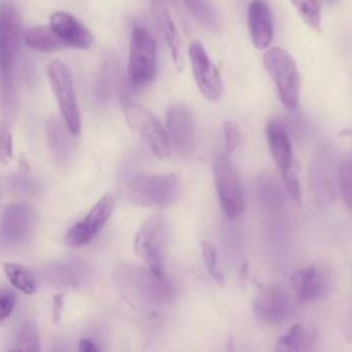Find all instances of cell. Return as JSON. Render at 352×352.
<instances>
[{
    "label": "cell",
    "instance_id": "cell-23",
    "mask_svg": "<svg viewBox=\"0 0 352 352\" xmlns=\"http://www.w3.org/2000/svg\"><path fill=\"white\" fill-rule=\"evenodd\" d=\"M151 10H153L155 23H157L158 29L161 30V33L170 50L175 65L177 66V69H182L183 60H182V52H180V38H179L176 25L173 22L166 6L164 4L162 0H153Z\"/></svg>",
    "mask_w": 352,
    "mask_h": 352
},
{
    "label": "cell",
    "instance_id": "cell-1",
    "mask_svg": "<svg viewBox=\"0 0 352 352\" xmlns=\"http://www.w3.org/2000/svg\"><path fill=\"white\" fill-rule=\"evenodd\" d=\"M117 287L129 298L146 305H164L173 297V290L165 275L153 272L147 265L120 263L114 270Z\"/></svg>",
    "mask_w": 352,
    "mask_h": 352
},
{
    "label": "cell",
    "instance_id": "cell-10",
    "mask_svg": "<svg viewBox=\"0 0 352 352\" xmlns=\"http://www.w3.org/2000/svg\"><path fill=\"white\" fill-rule=\"evenodd\" d=\"M333 282V272L326 264H311L290 276L298 302L307 304L323 298Z\"/></svg>",
    "mask_w": 352,
    "mask_h": 352
},
{
    "label": "cell",
    "instance_id": "cell-11",
    "mask_svg": "<svg viewBox=\"0 0 352 352\" xmlns=\"http://www.w3.org/2000/svg\"><path fill=\"white\" fill-rule=\"evenodd\" d=\"M188 56L201 94L209 100H219L223 94V81L204 45L199 41H192L188 47Z\"/></svg>",
    "mask_w": 352,
    "mask_h": 352
},
{
    "label": "cell",
    "instance_id": "cell-38",
    "mask_svg": "<svg viewBox=\"0 0 352 352\" xmlns=\"http://www.w3.org/2000/svg\"><path fill=\"white\" fill-rule=\"evenodd\" d=\"M78 349H80L81 352H96L99 348H98V345H95V342H94L92 340L81 338V340H80Z\"/></svg>",
    "mask_w": 352,
    "mask_h": 352
},
{
    "label": "cell",
    "instance_id": "cell-8",
    "mask_svg": "<svg viewBox=\"0 0 352 352\" xmlns=\"http://www.w3.org/2000/svg\"><path fill=\"white\" fill-rule=\"evenodd\" d=\"M128 125L135 131L150 147L155 158L164 160L169 154V142L166 131L161 122L144 106L128 102L122 107Z\"/></svg>",
    "mask_w": 352,
    "mask_h": 352
},
{
    "label": "cell",
    "instance_id": "cell-15",
    "mask_svg": "<svg viewBox=\"0 0 352 352\" xmlns=\"http://www.w3.org/2000/svg\"><path fill=\"white\" fill-rule=\"evenodd\" d=\"M34 226V210L26 202L10 204L0 217V238L7 243L25 241Z\"/></svg>",
    "mask_w": 352,
    "mask_h": 352
},
{
    "label": "cell",
    "instance_id": "cell-2",
    "mask_svg": "<svg viewBox=\"0 0 352 352\" xmlns=\"http://www.w3.org/2000/svg\"><path fill=\"white\" fill-rule=\"evenodd\" d=\"M180 183L176 175H138L125 186V198L142 208H168L179 197Z\"/></svg>",
    "mask_w": 352,
    "mask_h": 352
},
{
    "label": "cell",
    "instance_id": "cell-19",
    "mask_svg": "<svg viewBox=\"0 0 352 352\" xmlns=\"http://www.w3.org/2000/svg\"><path fill=\"white\" fill-rule=\"evenodd\" d=\"M41 279L54 287H74L85 278V267L77 260H62L40 270Z\"/></svg>",
    "mask_w": 352,
    "mask_h": 352
},
{
    "label": "cell",
    "instance_id": "cell-24",
    "mask_svg": "<svg viewBox=\"0 0 352 352\" xmlns=\"http://www.w3.org/2000/svg\"><path fill=\"white\" fill-rule=\"evenodd\" d=\"M23 41L29 48L40 52H52L65 47L51 26H32L26 29Z\"/></svg>",
    "mask_w": 352,
    "mask_h": 352
},
{
    "label": "cell",
    "instance_id": "cell-6",
    "mask_svg": "<svg viewBox=\"0 0 352 352\" xmlns=\"http://www.w3.org/2000/svg\"><path fill=\"white\" fill-rule=\"evenodd\" d=\"M214 187L224 216L236 220L245 210L242 179L227 155H219L213 162Z\"/></svg>",
    "mask_w": 352,
    "mask_h": 352
},
{
    "label": "cell",
    "instance_id": "cell-28",
    "mask_svg": "<svg viewBox=\"0 0 352 352\" xmlns=\"http://www.w3.org/2000/svg\"><path fill=\"white\" fill-rule=\"evenodd\" d=\"M15 111V88L11 70H0V114L11 118Z\"/></svg>",
    "mask_w": 352,
    "mask_h": 352
},
{
    "label": "cell",
    "instance_id": "cell-12",
    "mask_svg": "<svg viewBox=\"0 0 352 352\" xmlns=\"http://www.w3.org/2000/svg\"><path fill=\"white\" fill-rule=\"evenodd\" d=\"M292 297L287 290L280 286H267L256 296L254 314L256 318L264 323H280L292 315Z\"/></svg>",
    "mask_w": 352,
    "mask_h": 352
},
{
    "label": "cell",
    "instance_id": "cell-9",
    "mask_svg": "<svg viewBox=\"0 0 352 352\" xmlns=\"http://www.w3.org/2000/svg\"><path fill=\"white\" fill-rule=\"evenodd\" d=\"M114 205L116 199L113 194H104L84 216V219H81L67 231L66 243L73 248H80L91 242L110 219Z\"/></svg>",
    "mask_w": 352,
    "mask_h": 352
},
{
    "label": "cell",
    "instance_id": "cell-18",
    "mask_svg": "<svg viewBox=\"0 0 352 352\" xmlns=\"http://www.w3.org/2000/svg\"><path fill=\"white\" fill-rule=\"evenodd\" d=\"M248 26L252 43L258 50L270 47L274 38L272 14L264 0H253L248 7Z\"/></svg>",
    "mask_w": 352,
    "mask_h": 352
},
{
    "label": "cell",
    "instance_id": "cell-16",
    "mask_svg": "<svg viewBox=\"0 0 352 352\" xmlns=\"http://www.w3.org/2000/svg\"><path fill=\"white\" fill-rule=\"evenodd\" d=\"M336 179L329 153L324 148H319L309 166L311 190L318 204H329L336 198Z\"/></svg>",
    "mask_w": 352,
    "mask_h": 352
},
{
    "label": "cell",
    "instance_id": "cell-4",
    "mask_svg": "<svg viewBox=\"0 0 352 352\" xmlns=\"http://www.w3.org/2000/svg\"><path fill=\"white\" fill-rule=\"evenodd\" d=\"M168 243V223L162 214L150 216L138 230L133 248L136 254L155 274L164 275V261Z\"/></svg>",
    "mask_w": 352,
    "mask_h": 352
},
{
    "label": "cell",
    "instance_id": "cell-13",
    "mask_svg": "<svg viewBox=\"0 0 352 352\" xmlns=\"http://www.w3.org/2000/svg\"><path fill=\"white\" fill-rule=\"evenodd\" d=\"M21 43V18L15 7H0V70H11Z\"/></svg>",
    "mask_w": 352,
    "mask_h": 352
},
{
    "label": "cell",
    "instance_id": "cell-29",
    "mask_svg": "<svg viewBox=\"0 0 352 352\" xmlns=\"http://www.w3.org/2000/svg\"><path fill=\"white\" fill-rule=\"evenodd\" d=\"M338 188L342 202L348 212L352 213V148L348 158H344L338 166Z\"/></svg>",
    "mask_w": 352,
    "mask_h": 352
},
{
    "label": "cell",
    "instance_id": "cell-25",
    "mask_svg": "<svg viewBox=\"0 0 352 352\" xmlns=\"http://www.w3.org/2000/svg\"><path fill=\"white\" fill-rule=\"evenodd\" d=\"M118 81H120V70H118V63L117 60L110 56L104 59L99 76H98V82H96V96L100 100H109L114 91L118 88Z\"/></svg>",
    "mask_w": 352,
    "mask_h": 352
},
{
    "label": "cell",
    "instance_id": "cell-26",
    "mask_svg": "<svg viewBox=\"0 0 352 352\" xmlns=\"http://www.w3.org/2000/svg\"><path fill=\"white\" fill-rule=\"evenodd\" d=\"M4 274L8 282L21 290L25 294H33L36 292V279L34 275L22 264L18 263H6Z\"/></svg>",
    "mask_w": 352,
    "mask_h": 352
},
{
    "label": "cell",
    "instance_id": "cell-22",
    "mask_svg": "<svg viewBox=\"0 0 352 352\" xmlns=\"http://www.w3.org/2000/svg\"><path fill=\"white\" fill-rule=\"evenodd\" d=\"M319 337V330L315 324L308 323H296L292 329L283 334L276 345V351L282 352H300L309 351L315 345Z\"/></svg>",
    "mask_w": 352,
    "mask_h": 352
},
{
    "label": "cell",
    "instance_id": "cell-14",
    "mask_svg": "<svg viewBox=\"0 0 352 352\" xmlns=\"http://www.w3.org/2000/svg\"><path fill=\"white\" fill-rule=\"evenodd\" d=\"M166 136L169 146L180 155L188 157L194 150V122L190 111L175 104L166 111Z\"/></svg>",
    "mask_w": 352,
    "mask_h": 352
},
{
    "label": "cell",
    "instance_id": "cell-30",
    "mask_svg": "<svg viewBox=\"0 0 352 352\" xmlns=\"http://www.w3.org/2000/svg\"><path fill=\"white\" fill-rule=\"evenodd\" d=\"M188 11L202 23L209 28L217 26V16L214 10L206 0H183Z\"/></svg>",
    "mask_w": 352,
    "mask_h": 352
},
{
    "label": "cell",
    "instance_id": "cell-35",
    "mask_svg": "<svg viewBox=\"0 0 352 352\" xmlns=\"http://www.w3.org/2000/svg\"><path fill=\"white\" fill-rule=\"evenodd\" d=\"M224 135V150L227 154H231L241 143V132L232 121H226L223 125Z\"/></svg>",
    "mask_w": 352,
    "mask_h": 352
},
{
    "label": "cell",
    "instance_id": "cell-32",
    "mask_svg": "<svg viewBox=\"0 0 352 352\" xmlns=\"http://www.w3.org/2000/svg\"><path fill=\"white\" fill-rule=\"evenodd\" d=\"M201 253L206 265V270L209 272V275L217 280L219 283H223V272L220 270L219 265V258H217V253L216 249L208 242V241H202L201 242Z\"/></svg>",
    "mask_w": 352,
    "mask_h": 352
},
{
    "label": "cell",
    "instance_id": "cell-20",
    "mask_svg": "<svg viewBox=\"0 0 352 352\" xmlns=\"http://www.w3.org/2000/svg\"><path fill=\"white\" fill-rule=\"evenodd\" d=\"M267 142L270 147L271 157L280 172L286 175L290 169L294 168L293 164V148L285 126L278 121H271L267 125Z\"/></svg>",
    "mask_w": 352,
    "mask_h": 352
},
{
    "label": "cell",
    "instance_id": "cell-3",
    "mask_svg": "<svg viewBox=\"0 0 352 352\" xmlns=\"http://www.w3.org/2000/svg\"><path fill=\"white\" fill-rule=\"evenodd\" d=\"M264 66L271 76L278 98L287 110L298 104L301 80L293 56L283 48L272 47L264 54Z\"/></svg>",
    "mask_w": 352,
    "mask_h": 352
},
{
    "label": "cell",
    "instance_id": "cell-21",
    "mask_svg": "<svg viewBox=\"0 0 352 352\" xmlns=\"http://www.w3.org/2000/svg\"><path fill=\"white\" fill-rule=\"evenodd\" d=\"M72 132L66 126L63 120L58 117H50L45 122V138L48 147L60 165H66L73 154V140Z\"/></svg>",
    "mask_w": 352,
    "mask_h": 352
},
{
    "label": "cell",
    "instance_id": "cell-27",
    "mask_svg": "<svg viewBox=\"0 0 352 352\" xmlns=\"http://www.w3.org/2000/svg\"><path fill=\"white\" fill-rule=\"evenodd\" d=\"M304 23L316 32L322 28V3L320 0H290Z\"/></svg>",
    "mask_w": 352,
    "mask_h": 352
},
{
    "label": "cell",
    "instance_id": "cell-33",
    "mask_svg": "<svg viewBox=\"0 0 352 352\" xmlns=\"http://www.w3.org/2000/svg\"><path fill=\"white\" fill-rule=\"evenodd\" d=\"M16 304V294L10 287H0V324L12 314Z\"/></svg>",
    "mask_w": 352,
    "mask_h": 352
},
{
    "label": "cell",
    "instance_id": "cell-7",
    "mask_svg": "<svg viewBox=\"0 0 352 352\" xmlns=\"http://www.w3.org/2000/svg\"><path fill=\"white\" fill-rule=\"evenodd\" d=\"M47 74L51 89L56 98L62 120L72 135L76 136L81 132V116L72 74L67 66L60 60H52L47 67Z\"/></svg>",
    "mask_w": 352,
    "mask_h": 352
},
{
    "label": "cell",
    "instance_id": "cell-37",
    "mask_svg": "<svg viewBox=\"0 0 352 352\" xmlns=\"http://www.w3.org/2000/svg\"><path fill=\"white\" fill-rule=\"evenodd\" d=\"M52 315H54V320L58 322L59 318H60V314H62V307H63V296L62 294H58L55 296L54 298V305H52Z\"/></svg>",
    "mask_w": 352,
    "mask_h": 352
},
{
    "label": "cell",
    "instance_id": "cell-31",
    "mask_svg": "<svg viewBox=\"0 0 352 352\" xmlns=\"http://www.w3.org/2000/svg\"><path fill=\"white\" fill-rule=\"evenodd\" d=\"M16 342H18L16 349H21V351L34 352L40 349V337H38L37 327L33 322H25L21 326L16 337Z\"/></svg>",
    "mask_w": 352,
    "mask_h": 352
},
{
    "label": "cell",
    "instance_id": "cell-36",
    "mask_svg": "<svg viewBox=\"0 0 352 352\" xmlns=\"http://www.w3.org/2000/svg\"><path fill=\"white\" fill-rule=\"evenodd\" d=\"M282 180L285 183V187L287 190V194L290 195V198L300 205L301 202V191H300V183H298V177H297V172L296 168L290 169L286 175L282 176Z\"/></svg>",
    "mask_w": 352,
    "mask_h": 352
},
{
    "label": "cell",
    "instance_id": "cell-17",
    "mask_svg": "<svg viewBox=\"0 0 352 352\" xmlns=\"http://www.w3.org/2000/svg\"><path fill=\"white\" fill-rule=\"evenodd\" d=\"M50 26L65 47L87 50L94 44V36L89 29L67 12H54L50 19Z\"/></svg>",
    "mask_w": 352,
    "mask_h": 352
},
{
    "label": "cell",
    "instance_id": "cell-34",
    "mask_svg": "<svg viewBox=\"0 0 352 352\" xmlns=\"http://www.w3.org/2000/svg\"><path fill=\"white\" fill-rule=\"evenodd\" d=\"M12 158V135L6 121H0V162L7 164Z\"/></svg>",
    "mask_w": 352,
    "mask_h": 352
},
{
    "label": "cell",
    "instance_id": "cell-5",
    "mask_svg": "<svg viewBox=\"0 0 352 352\" xmlns=\"http://www.w3.org/2000/svg\"><path fill=\"white\" fill-rule=\"evenodd\" d=\"M157 73V45L150 32L142 26L132 28L129 58H128V77L132 85L144 87L150 84Z\"/></svg>",
    "mask_w": 352,
    "mask_h": 352
}]
</instances>
